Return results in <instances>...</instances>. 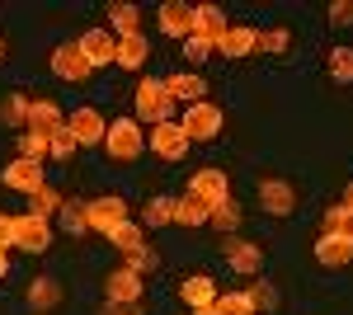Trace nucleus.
I'll list each match as a JSON object with an SVG mask.
<instances>
[{
    "label": "nucleus",
    "mask_w": 353,
    "mask_h": 315,
    "mask_svg": "<svg viewBox=\"0 0 353 315\" xmlns=\"http://www.w3.org/2000/svg\"><path fill=\"white\" fill-rule=\"evenodd\" d=\"M10 236H14V216H5V212H0V250L10 245Z\"/></svg>",
    "instance_id": "nucleus-41"
},
{
    "label": "nucleus",
    "mask_w": 353,
    "mask_h": 315,
    "mask_svg": "<svg viewBox=\"0 0 353 315\" xmlns=\"http://www.w3.org/2000/svg\"><path fill=\"white\" fill-rule=\"evenodd\" d=\"M109 19H113V38H132V33H141V10L137 5H128V0H118V5H109Z\"/></svg>",
    "instance_id": "nucleus-22"
},
{
    "label": "nucleus",
    "mask_w": 353,
    "mask_h": 315,
    "mask_svg": "<svg viewBox=\"0 0 353 315\" xmlns=\"http://www.w3.org/2000/svg\"><path fill=\"white\" fill-rule=\"evenodd\" d=\"M221 254H226V263H231L241 278H254V273L264 268V245H254V240H245V236H226Z\"/></svg>",
    "instance_id": "nucleus-5"
},
{
    "label": "nucleus",
    "mask_w": 353,
    "mask_h": 315,
    "mask_svg": "<svg viewBox=\"0 0 353 315\" xmlns=\"http://www.w3.org/2000/svg\"><path fill=\"white\" fill-rule=\"evenodd\" d=\"M85 216H90V231L113 236V231L128 221V203H123V198H94V203H85Z\"/></svg>",
    "instance_id": "nucleus-7"
},
{
    "label": "nucleus",
    "mask_w": 353,
    "mask_h": 315,
    "mask_svg": "<svg viewBox=\"0 0 353 315\" xmlns=\"http://www.w3.org/2000/svg\"><path fill=\"white\" fill-rule=\"evenodd\" d=\"M48 141H52V156H57V160H66V156H71V151H76V136H71V132H66V128H61V132H52Z\"/></svg>",
    "instance_id": "nucleus-37"
},
{
    "label": "nucleus",
    "mask_w": 353,
    "mask_h": 315,
    "mask_svg": "<svg viewBox=\"0 0 353 315\" xmlns=\"http://www.w3.org/2000/svg\"><path fill=\"white\" fill-rule=\"evenodd\" d=\"M48 156H52V141H48L43 132H19V160H33V165H43Z\"/></svg>",
    "instance_id": "nucleus-24"
},
{
    "label": "nucleus",
    "mask_w": 353,
    "mask_h": 315,
    "mask_svg": "<svg viewBox=\"0 0 353 315\" xmlns=\"http://www.w3.org/2000/svg\"><path fill=\"white\" fill-rule=\"evenodd\" d=\"M81 52H85V61H90V71H94V66H113L118 38H113L109 28H90V33H81Z\"/></svg>",
    "instance_id": "nucleus-10"
},
{
    "label": "nucleus",
    "mask_w": 353,
    "mask_h": 315,
    "mask_svg": "<svg viewBox=\"0 0 353 315\" xmlns=\"http://www.w3.org/2000/svg\"><path fill=\"white\" fill-rule=\"evenodd\" d=\"M66 132L76 136V146H94V141H104L109 123L99 108H76V113H66Z\"/></svg>",
    "instance_id": "nucleus-8"
},
{
    "label": "nucleus",
    "mask_w": 353,
    "mask_h": 315,
    "mask_svg": "<svg viewBox=\"0 0 353 315\" xmlns=\"http://www.w3.org/2000/svg\"><path fill=\"white\" fill-rule=\"evenodd\" d=\"M5 184L14 188V193H28V198H33V193L48 184V179H43V165H33V160H19V156H14V165L5 170Z\"/></svg>",
    "instance_id": "nucleus-15"
},
{
    "label": "nucleus",
    "mask_w": 353,
    "mask_h": 315,
    "mask_svg": "<svg viewBox=\"0 0 353 315\" xmlns=\"http://www.w3.org/2000/svg\"><path fill=\"white\" fill-rule=\"evenodd\" d=\"M250 301H254V311H259V306L269 311V306L278 301V296H273V287H264V283H254V287H250Z\"/></svg>",
    "instance_id": "nucleus-39"
},
{
    "label": "nucleus",
    "mask_w": 353,
    "mask_h": 315,
    "mask_svg": "<svg viewBox=\"0 0 353 315\" xmlns=\"http://www.w3.org/2000/svg\"><path fill=\"white\" fill-rule=\"evenodd\" d=\"M146 57H151V48H146V38L141 33H132V38H118V66H128V71H141L146 66Z\"/></svg>",
    "instance_id": "nucleus-23"
},
{
    "label": "nucleus",
    "mask_w": 353,
    "mask_h": 315,
    "mask_svg": "<svg viewBox=\"0 0 353 315\" xmlns=\"http://www.w3.org/2000/svg\"><path fill=\"white\" fill-rule=\"evenodd\" d=\"M0 57H5V38H0Z\"/></svg>",
    "instance_id": "nucleus-44"
},
{
    "label": "nucleus",
    "mask_w": 353,
    "mask_h": 315,
    "mask_svg": "<svg viewBox=\"0 0 353 315\" xmlns=\"http://www.w3.org/2000/svg\"><path fill=\"white\" fill-rule=\"evenodd\" d=\"M28 203H33V207H28V212H33V216H43V221H48L52 212H61V198H57V188H48V184L38 188V193H33Z\"/></svg>",
    "instance_id": "nucleus-33"
},
{
    "label": "nucleus",
    "mask_w": 353,
    "mask_h": 315,
    "mask_svg": "<svg viewBox=\"0 0 353 315\" xmlns=\"http://www.w3.org/2000/svg\"><path fill=\"white\" fill-rule=\"evenodd\" d=\"M156 19L170 38H193V5H184V0H165L156 10Z\"/></svg>",
    "instance_id": "nucleus-14"
},
{
    "label": "nucleus",
    "mask_w": 353,
    "mask_h": 315,
    "mask_svg": "<svg viewBox=\"0 0 353 315\" xmlns=\"http://www.w3.org/2000/svg\"><path fill=\"white\" fill-rule=\"evenodd\" d=\"M212 315H254V301H250V292H226V296H217Z\"/></svg>",
    "instance_id": "nucleus-31"
},
{
    "label": "nucleus",
    "mask_w": 353,
    "mask_h": 315,
    "mask_svg": "<svg viewBox=\"0 0 353 315\" xmlns=\"http://www.w3.org/2000/svg\"><path fill=\"white\" fill-rule=\"evenodd\" d=\"M137 296H141V273L118 268V273L109 278V301H113V306H132Z\"/></svg>",
    "instance_id": "nucleus-20"
},
{
    "label": "nucleus",
    "mask_w": 353,
    "mask_h": 315,
    "mask_svg": "<svg viewBox=\"0 0 353 315\" xmlns=\"http://www.w3.org/2000/svg\"><path fill=\"white\" fill-rule=\"evenodd\" d=\"M259 48H264V52H288V33H283V28L259 33Z\"/></svg>",
    "instance_id": "nucleus-38"
},
{
    "label": "nucleus",
    "mask_w": 353,
    "mask_h": 315,
    "mask_svg": "<svg viewBox=\"0 0 353 315\" xmlns=\"http://www.w3.org/2000/svg\"><path fill=\"white\" fill-rule=\"evenodd\" d=\"M344 207H353V184H349V193H344Z\"/></svg>",
    "instance_id": "nucleus-43"
},
{
    "label": "nucleus",
    "mask_w": 353,
    "mask_h": 315,
    "mask_svg": "<svg viewBox=\"0 0 353 315\" xmlns=\"http://www.w3.org/2000/svg\"><path fill=\"white\" fill-rule=\"evenodd\" d=\"M118 315H137V311H118Z\"/></svg>",
    "instance_id": "nucleus-46"
},
{
    "label": "nucleus",
    "mask_w": 353,
    "mask_h": 315,
    "mask_svg": "<svg viewBox=\"0 0 353 315\" xmlns=\"http://www.w3.org/2000/svg\"><path fill=\"white\" fill-rule=\"evenodd\" d=\"M189 198H198L203 207L212 212L217 203H226L231 198V184H226V170H217V165H208V170H198L189 179Z\"/></svg>",
    "instance_id": "nucleus-3"
},
{
    "label": "nucleus",
    "mask_w": 353,
    "mask_h": 315,
    "mask_svg": "<svg viewBox=\"0 0 353 315\" xmlns=\"http://www.w3.org/2000/svg\"><path fill=\"white\" fill-rule=\"evenodd\" d=\"M61 226H66L71 236L90 231V216H85V207H81V203H61Z\"/></svg>",
    "instance_id": "nucleus-35"
},
{
    "label": "nucleus",
    "mask_w": 353,
    "mask_h": 315,
    "mask_svg": "<svg viewBox=\"0 0 353 315\" xmlns=\"http://www.w3.org/2000/svg\"><path fill=\"white\" fill-rule=\"evenodd\" d=\"M170 221H174V198H151L141 207V226H151V231L156 226H170Z\"/></svg>",
    "instance_id": "nucleus-28"
},
{
    "label": "nucleus",
    "mask_w": 353,
    "mask_h": 315,
    "mask_svg": "<svg viewBox=\"0 0 353 315\" xmlns=\"http://www.w3.org/2000/svg\"><path fill=\"white\" fill-rule=\"evenodd\" d=\"M330 76L339 80V85L353 80V48H334V52H330Z\"/></svg>",
    "instance_id": "nucleus-34"
},
{
    "label": "nucleus",
    "mask_w": 353,
    "mask_h": 315,
    "mask_svg": "<svg viewBox=\"0 0 353 315\" xmlns=\"http://www.w3.org/2000/svg\"><path fill=\"white\" fill-rule=\"evenodd\" d=\"M325 236L353 240V207H344V203H334V207L325 212Z\"/></svg>",
    "instance_id": "nucleus-27"
},
{
    "label": "nucleus",
    "mask_w": 353,
    "mask_h": 315,
    "mask_svg": "<svg viewBox=\"0 0 353 315\" xmlns=\"http://www.w3.org/2000/svg\"><path fill=\"white\" fill-rule=\"evenodd\" d=\"M52 76L66 80V85H81V80L90 76V61H85L81 43H61V48L52 52Z\"/></svg>",
    "instance_id": "nucleus-9"
},
{
    "label": "nucleus",
    "mask_w": 353,
    "mask_h": 315,
    "mask_svg": "<svg viewBox=\"0 0 353 315\" xmlns=\"http://www.w3.org/2000/svg\"><path fill=\"white\" fill-rule=\"evenodd\" d=\"M193 33L217 43L221 33H226V14H221V5H193Z\"/></svg>",
    "instance_id": "nucleus-21"
},
{
    "label": "nucleus",
    "mask_w": 353,
    "mask_h": 315,
    "mask_svg": "<svg viewBox=\"0 0 353 315\" xmlns=\"http://www.w3.org/2000/svg\"><path fill=\"white\" fill-rule=\"evenodd\" d=\"M28 108H33V99H28V94H10V99L0 104V123L28 132Z\"/></svg>",
    "instance_id": "nucleus-25"
},
{
    "label": "nucleus",
    "mask_w": 353,
    "mask_h": 315,
    "mask_svg": "<svg viewBox=\"0 0 353 315\" xmlns=\"http://www.w3.org/2000/svg\"><path fill=\"white\" fill-rule=\"evenodd\" d=\"M259 203H264L269 216H288V212L297 207V193H292L288 179H259Z\"/></svg>",
    "instance_id": "nucleus-13"
},
{
    "label": "nucleus",
    "mask_w": 353,
    "mask_h": 315,
    "mask_svg": "<svg viewBox=\"0 0 353 315\" xmlns=\"http://www.w3.org/2000/svg\"><path fill=\"white\" fill-rule=\"evenodd\" d=\"M151 151L161 160H179L189 151V136H184L179 123H156V128H151Z\"/></svg>",
    "instance_id": "nucleus-12"
},
{
    "label": "nucleus",
    "mask_w": 353,
    "mask_h": 315,
    "mask_svg": "<svg viewBox=\"0 0 353 315\" xmlns=\"http://www.w3.org/2000/svg\"><path fill=\"white\" fill-rule=\"evenodd\" d=\"M179 128H184V136L189 141H212L221 132V108L217 104H193V108H184V118H179Z\"/></svg>",
    "instance_id": "nucleus-4"
},
{
    "label": "nucleus",
    "mask_w": 353,
    "mask_h": 315,
    "mask_svg": "<svg viewBox=\"0 0 353 315\" xmlns=\"http://www.w3.org/2000/svg\"><path fill=\"white\" fill-rule=\"evenodd\" d=\"M66 128V113L57 104H48V99H33V108H28V132H43V136H52V132Z\"/></svg>",
    "instance_id": "nucleus-19"
},
{
    "label": "nucleus",
    "mask_w": 353,
    "mask_h": 315,
    "mask_svg": "<svg viewBox=\"0 0 353 315\" xmlns=\"http://www.w3.org/2000/svg\"><path fill=\"white\" fill-rule=\"evenodd\" d=\"M208 221L217 226L221 236H236V231H241V207H236V203L226 198V203H217V207L208 212Z\"/></svg>",
    "instance_id": "nucleus-26"
},
{
    "label": "nucleus",
    "mask_w": 353,
    "mask_h": 315,
    "mask_svg": "<svg viewBox=\"0 0 353 315\" xmlns=\"http://www.w3.org/2000/svg\"><path fill=\"white\" fill-rule=\"evenodd\" d=\"M113 245L123 250V254H137V250H146V236H141V226H132V221H123L118 231H113Z\"/></svg>",
    "instance_id": "nucleus-32"
},
{
    "label": "nucleus",
    "mask_w": 353,
    "mask_h": 315,
    "mask_svg": "<svg viewBox=\"0 0 353 315\" xmlns=\"http://www.w3.org/2000/svg\"><path fill=\"white\" fill-rule=\"evenodd\" d=\"M5 273H10V254L0 250V278H5Z\"/></svg>",
    "instance_id": "nucleus-42"
},
{
    "label": "nucleus",
    "mask_w": 353,
    "mask_h": 315,
    "mask_svg": "<svg viewBox=\"0 0 353 315\" xmlns=\"http://www.w3.org/2000/svg\"><path fill=\"white\" fill-rule=\"evenodd\" d=\"M132 104H137V123H170V108H174V99L165 94V80H141L132 90Z\"/></svg>",
    "instance_id": "nucleus-2"
},
{
    "label": "nucleus",
    "mask_w": 353,
    "mask_h": 315,
    "mask_svg": "<svg viewBox=\"0 0 353 315\" xmlns=\"http://www.w3.org/2000/svg\"><path fill=\"white\" fill-rule=\"evenodd\" d=\"M165 94L174 99V104H203V94H208V85H203V76H193V71H174V76H165Z\"/></svg>",
    "instance_id": "nucleus-11"
},
{
    "label": "nucleus",
    "mask_w": 353,
    "mask_h": 315,
    "mask_svg": "<svg viewBox=\"0 0 353 315\" xmlns=\"http://www.w3.org/2000/svg\"><path fill=\"white\" fill-rule=\"evenodd\" d=\"M184 57H189V61H208V57H212V38H198V33L184 38Z\"/></svg>",
    "instance_id": "nucleus-36"
},
{
    "label": "nucleus",
    "mask_w": 353,
    "mask_h": 315,
    "mask_svg": "<svg viewBox=\"0 0 353 315\" xmlns=\"http://www.w3.org/2000/svg\"><path fill=\"white\" fill-rule=\"evenodd\" d=\"M179 296L189 301L193 311H212V306H217V283H212L208 273H193V278H184Z\"/></svg>",
    "instance_id": "nucleus-17"
},
{
    "label": "nucleus",
    "mask_w": 353,
    "mask_h": 315,
    "mask_svg": "<svg viewBox=\"0 0 353 315\" xmlns=\"http://www.w3.org/2000/svg\"><path fill=\"white\" fill-rule=\"evenodd\" d=\"M330 19L334 24H353V5H330Z\"/></svg>",
    "instance_id": "nucleus-40"
},
{
    "label": "nucleus",
    "mask_w": 353,
    "mask_h": 315,
    "mask_svg": "<svg viewBox=\"0 0 353 315\" xmlns=\"http://www.w3.org/2000/svg\"><path fill=\"white\" fill-rule=\"evenodd\" d=\"M57 301H61V292H57L52 278H33V287H28V306H38V311H52Z\"/></svg>",
    "instance_id": "nucleus-29"
},
{
    "label": "nucleus",
    "mask_w": 353,
    "mask_h": 315,
    "mask_svg": "<svg viewBox=\"0 0 353 315\" xmlns=\"http://www.w3.org/2000/svg\"><path fill=\"white\" fill-rule=\"evenodd\" d=\"M254 48H259V33L254 28H236V24H226V33L212 43V52H221V57H250Z\"/></svg>",
    "instance_id": "nucleus-16"
},
{
    "label": "nucleus",
    "mask_w": 353,
    "mask_h": 315,
    "mask_svg": "<svg viewBox=\"0 0 353 315\" xmlns=\"http://www.w3.org/2000/svg\"><path fill=\"white\" fill-rule=\"evenodd\" d=\"M104 151H109L113 160H137L141 151H146L141 123H137V118H113L109 132H104Z\"/></svg>",
    "instance_id": "nucleus-1"
},
{
    "label": "nucleus",
    "mask_w": 353,
    "mask_h": 315,
    "mask_svg": "<svg viewBox=\"0 0 353 315\" xmlns=\"http://www.w3.org/2000/svg\"><path fill=\"white\" fill-rule=\"evenodd\" d=\"M10 245H19V250H28V254H43V250L52 245V226H48L43 216L24 212V216H14V236H10Z\"/></svg>",
    "instance_id": "nucleus-6"
},
{
    "label": "nucleus",
    "mask_w": 353,
    "mask_h": 315,
    "mask_svg": "<svg viewBox=\"0 0 353 315\" xmlns=\"http://www.w3.org/2000/svg\"><path fill=\"white\" fill-rule=\"evenodd\" d=\"M349 259H353V240H339V236H325L321 231V240H316V263L321 268H344Z\"/></svg>",
    "instance_id": "nucleus-18"
},
{
    "label": "nucleus",
    "mask_w": 353,
    "mask_h": 315,
    "mask_svg": "<svg viewBox=\"0 0 353 315\" xmlns=\"http://www.w3.org/2000/svg\"><path fill=\"white\" fill-rule=\"evenodd\" d=\"M193 315H212V311H193Z\"/></svg>",
    "instance_id": "nucleus-45"
},
{
    "label": "nucleus",
    "mask_w": 353,
    "mask_h": 315,
    "mask_svg": "<svg viewBox=\"0 0 353 315\" xmlns=\"http://www.w3.org/2000/svg\"><path fill=\"white\" fill-rule=\"evenodd\" d=\"M208 221V207L198 198H174V226H203Z\"/></svg>",
    "instance_id": "nucleus-30"
}]
</instances>
